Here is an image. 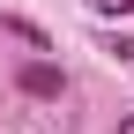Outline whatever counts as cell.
<instances>
[{"label": "cell", "instance_id": "1", "mask_svg": "<svg viewBox=\"0 0 134 134\" xmlns=\"http://www.w3.org/2000/svg\"><path fill=\"white\" fill-rule=\"evenodd\" d=\"M15 90H23V97H37V104H60V97H67V75H60L52 60H30L23 75H15Z\"/></svg>", "mask_w": 134, "mask_h": 134}, {"label": "cell", "instance_id": "2", "mask_svg": "<svg viewBox=\"0 0 134 134\" xmlns=\"http://www.w3.org/2000/svg\"><path fill=\"white\" fill-rule=\"evenodd\" d=\"M0 30H8V37H23L30 52H52V37H45V30L30 23V15H0Z\"/></svg>", "mask_w": 134, "mask_h": 134}, {"label": "cell", "instance_id": "3", "mask_svg": "<svg viewBox=\"0 0 134 134\" xmlns=\"http://www.w3.org/2000/svg\"><path fill=\"white\" fill-rule=\"evenodd\" d=\"M97 15H134V0H90Z\"/></svg>", "mask_w": 134, "mask_h": 134}, {"label": "cell", "instance_id": "4", "mask_svg": "<svg viewBox=\"0 0 134 134\" xmlns=\"http://www.w3.org/2000/svg\"><path fill=\"white\" fill-rule=\"evenodd\" d=\"M119 134H134V119H119Z\"/></svg>", "mask_w": 134, "mask_h": 134}]
</instances>
